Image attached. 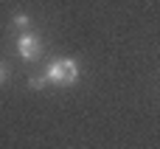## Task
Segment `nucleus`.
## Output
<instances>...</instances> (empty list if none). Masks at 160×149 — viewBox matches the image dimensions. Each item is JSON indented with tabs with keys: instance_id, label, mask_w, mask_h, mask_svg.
Returning <instances> with one entry per match:
<instances>
[{
	"instance_id": "obj_4",
	"label": "nucleus",
	"mask_w": 160,
	"mask_h": 149,
	"mask_svg": "<svg viewBox=\"0 0 160 149\" xmlns=\"http://www.w3.org/2000/svg\"><path fill=\"white\" fill-rule=\"evenodd\" d=\"M45 82H48L45 76H34V79H31V87H34V90H39V87H42Z\"/></svg>"
},
{
	"instance_id": "obj_1",
	"label": "nucleus",
	"mask_w": 160,
	"mask_h": 149,
	"mask_svg": "<svg viewBox=\"0 0 160 149\" xmlns=\"http://www.w3.org/2000/svg\"><path fill=\"white\" fill-rule=\"evenodd\" d=\"M45 79L56 87H70L79 82V62L76 59H53L45 70Z\"/></svg>"
},
{
	"instance_id": "obj_2",
	"label": "nucleus",
	"mask_w": 160,
	"mask_h": 149,
	"mask_svg": "<svg viewBox=\"0 0 160 149\" xmlns=\"http://www.w3.org/2000/svg\"><path fill=\"white\" fill-rule=\"evenodd\" d=\"M17 54H20L25 62H37V59L42 56V39H39L37 34L22 31V34L17 37Z\"/></svg>"
},
{
	"instance_id": "obj_3",
	"label": "nucleus",
	"mask_w": 160,
	"mask_h": 149,
	"mask_svg": "<svg viewBox=\"0 0 160 149\" xmlns=\"http://www.w3.org/2000/svg\"><path fill=\"white\" fill-rule=\"evenodd\" d=\"M11 23H14V28L22 34V31H28V23H31V20H28V14H14V20H11Z\"/></svg>"
},
{
	"instance_id": "obj_5",
	"label": "nucleus",
	"mask_w": 160,
	"mask_h": 149,
	"mask_svg": "<svg viewBox=\"0 0 160 149\" xmlns=\"http://www.w3.org/2000/svg\"><path fill=\"white\" fill-rule=\"evenodd\" d=\"M6 79H8V65H6V62H0V85H3Z\"/></svg>"
}]
</instances>
